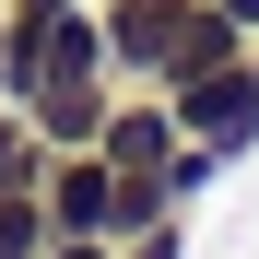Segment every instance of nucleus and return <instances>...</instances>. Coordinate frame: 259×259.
<instances>
[{"mask_svg":"<svg viewBox=\"0 0 259 259\" xmlns=\"http://www.w3.org/2000/svg\"><path fill=\"white\" fill-rule=\"evenodd\" d=\"M165 106H177V130H189V142H212L224 165H247V153H259V82H247V59L177 71V82H165Z\"/></svg>","mask_w":259,"mask_h":259,"instance_id":"1","label":"nucleus"},{"mask_svg":"<svg viewBox=\"0 0 259 259\" xmlns=\"http://www.w3.org/2000/svg\"><path fill=\"white\" fill-rule=\"evenodd\" d=\"M106 12V82H177L189 0H95Z\"/></svg>","mask_w":259,"mask_h":259,"instance_id":"2","label":"nucleus"},{"mask_svg":"<svg viewBox=\"0 0 259 259\" xmlns=\"http://www.w3.org/2000/svg\"><path fill=\"white\" fill-rule=\"evenodd\" d=\"M106 106H118L106 71H82V82H35V95H24V118H35V142H48V153H82V142L106 130Z\"/></svg>","mask_w":259,"mask_h":259,"instance_id":"3","label":"nucleus"},{"mask_svg":"<svg viewBox=\"0 0 259 259\" xmlns=\"http://www.w3.org/2000/svg\"><path fill=\"white\" fill-rule=\"evenodd\" d=\"M224 177H236V165L212 153V142H177V153H165V177H153V189H165V212H200V200L224 189Z\"/></svg>","mask_w":259,"mask_h":259,"instance_id":"4","label":"nucleus"},{"mask_svg":"<svg viewBox=\"0 0 259 259\" xmlns=\"http://www.w3.org/2000/svg\"><path fill=\"white\" fill-rule=\"evenodd\" d=\"M48 247H59L48 200H35V189H0V259H48Z\"/></svg>","mask_w":259,"mask_h":259,"instance_id":"5","label":"nucleus"},{"mask_svg":"<svg viewBox=\"0 0 259 259\" xmlns=\"http://www.w3.org/2000/svg\"><path fill=\"white\" fill-rule=\"evenodd\" d=\"M35 177H48V142L24 106H0V189H35Z\"/></svg>","mask_w":259,"mask_h":259,"instance_id":"6","label":"nucleus"},{"mask_svg":"<svg viewBox=\"0 0 259 259\" xmlns=\"http://www.w3.org/2000/svg\"><path fill=\"white\" fill-rule=\"evenodd\" d=\"M118 259H189V212H165V224H142V236H118Z\"/></svg>","mask_w":259,"mask_h":259,"instance_id":"7","label":"nucleus"},{"mask_svg":"<svg viewBox=\"0 0 259 259\" xmlns=\"http://www.w3.org/2000/svg\"><path fill=\"white\" fill-rule=\"evenodd\" d=\"M48 259H118V247H95V236H59V247H48Z\"/></svg>","mask_w":259,"mask_h":259,"instance_id":"8","label":"nucleus"},{"mask_svg":"<svg viewBox=\"0 0 259 259\" xmlns=\"http://www.w3.org/2000/svg\"><path fill=\"white\" fill-rule=\"evenodd\" d=\"M212 12H236V24H247V35H259V0H212Z\"/></svg>","mask_w":259,"mask_h":259,"instance_id":"9","label":"nucleus"},{"mask_svg":"<svg viewBox=\"0 0 259 259\" xmlns=\"http://www.w3.org/2000/svg\"><path fill=\"white\" fill-rule=\"evenodd\" d=\"M247 82H259V35H247Z\"/></svg>","mask_w":259,"mask_h":259,"instance_id":"10","label":"nucleus"},{"mask_svg":"<svg viewBox=\"0 0 259 259\" xmlns=\"http://www.w3.org/2000/svg\"><path fill=\"white\" fill-rule=\"evenodd\" d=\"M35 12H59V0H35Z\"/></svg>","mask_w":259,"mask_h":259,"instance_id":"11","label":"nucleus"}]
</instances>
